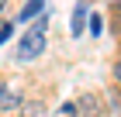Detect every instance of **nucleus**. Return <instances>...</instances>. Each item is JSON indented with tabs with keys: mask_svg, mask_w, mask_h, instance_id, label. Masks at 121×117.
<instances>
[{
	"mask_svg": "<svg viewBox=\"0 0 121 117\" xmlns=\"http://www.w3.org/2000/svg\"><path fill=\"white\" fill-rule=\"evenodd\" d=\"M48 14H38V21L24 31V38H21L17 45V62H31V59H38V55L45 52V28H48Z\"/></svg>",
	"mask_w": 121,
	"mask_h": 117,
	"instance_id": "nucleus-1",
	"label": "nucleus"
},
{
	"mask_svg": "<svg viewBox=\"0 0 121 117\" xmlns=\"http://www.w3.org/2000/svg\"><path fill=\"white\" fill-rule=\"evenodd\" d=\"M73 110H80V117H100L104 114V103L97 93H80V100L73 103Z\"/></svg>",
	"mask_w": 121,
	"mask_h": 117,
	"instance_id": "nucleus-2",
	"label": "nucleus"
},
{
	"mask_svg": "<svg viewBox=\"0 0 121 117\" xmlns=\"http://www.w3.org/2000/svg\"><path fill=\"white\" fill-rule=\"evenodd\" d=\"M24 100H21V93L14 90V86H7V83H0V110H14L21 107Z\"/></svg>",
	"mask_w": 121,
	"mask_h": 117,
	"instance_id": "nucleus-3",
	"label": "nucleus"
},
{
	"mask_svg": "<svg viewBox=\"0 0 121 117\" xmlns=\"http://www.w3.org/2000/svg\"><path fill=\"white\" fill-rule=\"evenodd\" d=\"M42 7H45L42 0H28V4L21 7V17H17V21H31L35 14H42Z\"/></svg>",
	"mask_w": 121,
	"mask_h": 117,
	"instance_id": "nucleus-4",
	"label": "nucleus"
},
{
	"mask_svg": "<svg viewBox=\"0 0 121 117\" xmlns=\"http://www.w3.org/2000/svg\"><path fill=\"white\" fill-rule=\"evenodd\" d=\"M83 28H86V7H83V4H80V7L73 10V35H80Z\"/></svg>",
	"mask_w": 121,
	"mask_h": 117,
	"instance_id": "nucleus-5",
	"label": "nucleus"
},
{
	"mask_svg": "<svg viewBox=\"0 0 121 117\" xmlns=\"http://www.w3.org/2000/svg\"><path fill=\"white\" fill-rule=\"evenodd\" d=\"M100 21H104V17H90V31H93V35H100V31H104Z\"/></svg>",
	"mask_w": 121,
	"mask_h": 117,
	"instance_id": "nucleus-6",
	"label": "nucleus"
},
{
	"mask_svg": "<svg viewBox=\"0 0 121 117\" xmlns=\"http://www.w3.org/2000/svg\"><path fill=\"white\" fill-rule=\"evenodd\" d=\"M7 35H10V24H4L0 28V41H7Z\"/></svg>",
	"mask_w": 121,
	"mask_h": 117,
	"instance_id": "nucleus-7",
	"label": "nucleus"
},
{
	"mask_svg": "<svg viewBox=\"0 0 121 117\" xmlns=\"http://www.w3.org/2000/svg\"><path fill=\"white\" fill-rule=\"evenodd\" d=\"M0 7H4V0H0Z\"/></svg>",
	"mask_w": 121,
	"mask_h": 117,
	"instance_id": "nucleus-8",
	"label": "nucleus"
}]
</instances>
